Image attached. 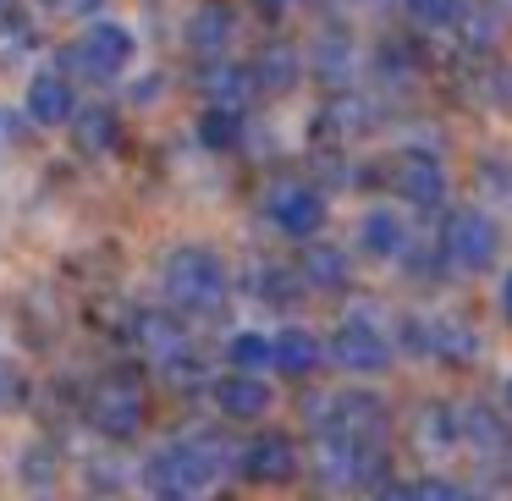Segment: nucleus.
Masks as SVG:
<instances>
[{
    "label": "nucleus",
    "instance_id": "nucleus-1",
    "mask_svg": "<svg viewBox=\"0 0 512 501\" xmlns=\"http://www.w3.org/2000/svg\"><path fill=\"white\" fill-rule=\"evenodd\" d=\"M166 298L182 314H221L226 303V265L210 248H177L166 259Z\"/></svg>",
    "mask_w": 512,
    "mask_h": 501
},
{
    "label": "nucleus",
    "instance_id": "nucleus-2",
    "mask_svg": "<svg viewBox=\"0 0 512 501\" xmlns=\"http://www.w3.org/2000/svg\"><path fill=\"white\" fill-rule=\"evenodd\" d=\"M133 50H138L133 28H122V23H94L89 34L78 39V45L61 50V61H67L78 78H89V83H111V78H122V72L133 67Z\"/></svg>",
    "mask_w": 512,
    "mask_h": 501
},
{
    "label": "nucleus",
    "instance_id": "nucleus-3",
    "mask_svg": "<svg viewBox=\"0 0 512 501\" xmlns=\"http://www.w3.org/2000/svg\"><path fill=\"white\" fill-rule=\"evenodd\" d=\"M496 248H501L496 221L479 215V210H457L452 221H446V232H441V259L452 270H468V276L496 265Z\"/></svg>",
    "mask_w": 512,
    "mask_h": 501
},
{
    "label": "nucleus",
    "instance_id": "nucleus-4",
    "mask_svg": "<svg viewBox=\"0 0 512 501\" xmlns=\"http://www.w3.org/2000/svg\"><path fill=\"white\" fill-rule=\"evenodd\" d=\"M320 419H325V435H336L347 446H375L386 435V408L369 391H336L320 408Z\"/></svg>",
    "mask_w": 512,
    "mask_h": 501
},
{
    "label": "nucleus",
    "instance_id": "nucleus-5",
    "mask_svg": "<svg viewBox=\"0 0 512 501\" xmlns=\"http://www.w3.org/2000/svg\"><path fill=\"white\" fill-rule=\"evenodd\" d=\"M89 424L105 441H133V435L144 430V397H138L127 380H105L89 397Z\"/></svg>",
    "mask_w": 512,
    "mask_h": 501
},
{
    "label": "nucleus",
    "instance_id": "nucleus-6",
    "mask_svg": "<svg viewBox=\"0 0 512 501\" xmlns=\"http://www.w3.org/2000/svg\"><path fill=\"white\" fill-rule=\"evenodd\" d=\"M149 479H155L160 496H188V490L215 479V457L204 446H166V452L149 457Z\"/></svg>",
    "mask_w": 512,
    "mask_h": 501
},
{
    "label": "nucleus",
    "instance_id": "nucleus-7",
    "mask_svg": "<svg viewBox=\"0 0 512 501\" xmlns=\"http://www.w3.org/2000/svg\"><path fill=\"white\" fill-rule=\"evenodd\" d=\"M331 358L342 369H353V375H380L391 364V342L369 320H342L331 336Z\"/></svg>",
    "mask_w": 512,
    "mask_h": 501
},
{
    "label": "nucleus",
    "instance_id": "nucleus-8",
    "mask_svg": "<svg viewBox=\"0 0 512 501\" xmlns=\"http://www.w3.org/2000/svg\"><path fill=\"white\" fill-rule=\"evenodd\" d=\"M391 188L408 204H419V210H435V204L446 199V171H441V160L424 155V149H402L397 166H391Z\"/></svg>",
    "mask_w": 512,
    "mask_h": 501
},
{
    "label": "nucleus",
    "instance_id": "nucleus-9",
    "mask_svg": "<svg viewBox=\"0 0 512 501\" xmlns=\"http://www.w3.org/2000/svg\"><path fill=\"white\" fill-rule=\"evenodd\" d=\"M243 474L254 479V485H287V479L298 474V446H292V435H281V430L254 435L248 452H243Z\"/></svg>",
    "mask_w": 512,
    "mask_h": 501
},
{
    "label": "nucleus",
    "instance_id": "nucleus-10",
    "mask_svg": "<svg viewBox=\"0 0 512 501\" xmlns=\"http://www.w3.org/2000/svg\"><path fill=\"white\" fill-rule=\"evenodd\" d=\"M270 221L287 237H314L325 226V199L314 188H303V182H287V188L270 193Z\"/></svg>",
    "mask_w": 512,
    "mask_h": 501
},
{
    "label": "nucleus",
    "instance_id": "nucleus-11",
    "mask_svg": "<svg viewBox=\"0 0 512 501\" xmlns=\"http://www.w3.org/2000/svg\"><path fill=\"white\" fill-rule=\"evenodd\" d=\"M23 105H28V116H34L39 127H67L72 116H78V100H72V83L61 78V72H39V78L28 83Z\"/></svg>",
    "mask_w": 512,
    "mask_h": 501
},
{
    "label": "nucleus",
    "instance_id": "nucleus-12",
    "mask_svg": "<svg viewBox=\"0 0 512 501\" xmlns=\"http://www.w3.org/2000/svg\"><path fill=\"white\" fill-rule=\"evenodd\" d=\"M133 336H138V347H144L155 364H166V369H177V364H188V336H182V325L171 320V314H138V325H133Z\"/></svg>",
    "mask_w": 512,
    "mask_h": 501
},
{
    "label": "nucleus",
    "instance_id": "nucleus-13",
    "mask_svg": "<svg viewBox=\"0 0 512 501\" xmlns=\"http://www.w3.org/2000/svg\"><path fill=\"white\" fill-rule=\"evenodd\" d=\"M215 408H221L226 419H259V413L270 408V386H265L259 375L232 369V375L215 380Z\"/></svg>",
    "mask_w": 512,
    "mask_h": 501
},
{
    "label": "nucleus",
    "instance_id": "nucleus-14",
    "mask_svg": "<svg viewBox=\"0 0 512 501\" xmlns=\"http://www.w3.org/2000/svg\"><path fill=\"white\" fill-rule=\"evenodd\" d=\"M358 248H364L369 259H397L402 248H408V232H402V221L391 210H369L364 221H358Z\"/></svg>",
    "mask_w": 512,
    "mask_h": 501
},
{
    "label": "nucleus",
    "instance_id": "nucleus-15",
    "mask_svg": "<svg viewBox=\"0 0 512 501\" xmlns=\"http://www.w3.org/2000/svg\"><path fill=\"white\" fill-rule=\"evenodd\" d=\"M430 358H441V364H474L479 358V336L468 331L463 320H430Z\"/></svg>",
    "mask_w": 512,
    "mask_h": 501
},
{
    "label": "nucleus",
    "instance_id": "nucleus-16",
    "mask_svg": "<svg viewBox=\"0 0 512 501\" xmlns=\"http://www.w3.org/2000/svg\"><path fill=\"white\" fill-rule=\"evenodd\" d=\"M72 144L83 149V155H105V149H116V116L105 111V105H78V116H72Z\"/></svg>",
    "mask_w": 512,
    "mask_h": 501
},
{
    "label": "nucleus",
    "instance_id": "nucleus-17",
    "mask_svg": "<svg viewBox=\"0 0 512 501\" xmlns=\"http://www.w3.org/2000/svg\"><path fill=\"white\" fill-rule=\"evenodd\" d=\"M248 78L254 72H243V67H232V61H204V72H199V83H204V100L210 105H226V111H237V100L248 94Z\"/></svg>",
    "mask_w": 512,
    "mask_h": 501
},
{
    "label": "nucleus",
    "instance_id": "nucleus-18",
    "mask_svg": "<svg viewBox=\"0 0 512 501\" xmlns=\"http://www.w3.org/2000/svg\"><path fill=\"white\" fill-rule=\"evenodd\" d=\"M248 72H254L259 89L281 94V89H292V83H298L303 67H298V50H292V45H265V50H259V61H254Z\"/></svg>",
    "mask_w": 512,
    "mask_h": 501
},
{
    "label": "nucleus",
    "instance_id": "nucleus-19",
    "mask_svg": "<svg viewBox=\"0 0 512 501\" xmlns=\"http://www.w3.org/2000/svg\"><path fill=\"white\" fill-rule=\"evenodd\" d=\"M276 369L281 375H314V369H320V342H314L309 331H298V325H292V331H281L276 336Z\"/></svg>",
    "mask_w": 512,
    "mask_h": 501
},
{
    "label": "nucleus",
    "instance_id": "nucleus-20",
    "mask_svg": "<svg viewBox=\"0 0 512 501\" xmlns=\"http://www.w3.org/2000/svg\"><path fill=\"white\" fill-rule=\"evenodd\" d=\"M457 441H468L474 452H501L507 430H501V419L490 408H457Z\"/></svg>",
    "mask_w": 512,
    "mask_h": 501
},
{
    "label": "nucleus",
    "instance_id": "nucleus-21",
    "mask_svg": "<svg viewBox=\"0 0 512 501\" xmlns=\"http://www.w3.org/2000/svg\"><path fill=\"white\" fill-rule=\"evenodd\" d=\"M298 276L309 281V287H320V292H336V287H347V259L336 254V248H325V243H314L309 254H303V265H298Z\"/></svg>",
    "mask_w": 512,
    "mask_h": 501
},
{
    "label": "nucleus",
    "instance_id": "nucleus-22",
    "mask_svg": "<svg viewBox=\"0 0 512 501\" xmlns=\"http://www.w3.org/2000/svg\"><path fill=\"white\" fill-rule=\"evenodd\" d=\"M226 39H232V17H226L221 6H204V12L193 17V28H188V45L199 50L204 61H215L226 50Z\"/></svg>",
    "mask_w": 512,
    "mask_h": 501
},
{
    "label": "nucleus",
    "instance_id": "nucleus-23",
    "mask_svg": "<svg viewBox=\"0 0 512 501\" xmlns=\"http://www.w3.org/2000/svg\"><path fill=\"white\" fill-rule=\"evenodd\" d=\"M237 138H243V116L226 111V105H204V116H199V144L215 149V155H226V149H237Z\"/></svg>",
    "mask_w": 512,
    "mask_h": 501
},
{
    "label": "nucleus",
    "instance_id": "nucleus-24",
    "mask_svg": "<svg viewBox=\"0 0 512 501\" xmlns=\"http://www.w3.org/2000/svg\"><path fill=\"white\" fill-rule=\"evenodd\" d=\"M226 358H232V369H243V375H265L270 364H276V342L259 331H237L232 347H226Z\"/></svg>",
    "mask_w": 512,
    "mask_h": 501
},
{
    "label": "nucleus",
    "instance_id": "nucleus-25",
    "mask_svg": "<svg viewBox=\"0 0 512 501\" xmlns=\"http://www.w3.org/2000/svg\"><path fill=\"white\" fill-rule=\"evenodd\" d=\"M413 430H419V446H430V452H452L457 446V413L452 408H424L419 419H413Z\"/></svg>",
    "mask_w": 512,
    "mask_h": 501
},
{
    "label": "nucleus",
    "instance_id": "nucleus-26",
    "mask_svg": "<svg viewBox=\"0 0 512 501\" xmlns=\"http://www.w3.org/2000/svg\"><path fill=\"white\" fill-rule=\"evenodd\" d=\"M402 6H408V17L419 28H446L463 17V0H402Z\"/></svg>",
    "mask_w": 512,
    "mask_h": 501
},
{
    "label": "nucleus",
    "instance_id": "nucleus-27",
    "mask_svg": "<svg viewBox=\"0 0 512 501\" xmlns=\"http://www.w3.org/2000/svg\"><path fill=\"white\" fill-rule=\"evenodd\" d=\"M347 56L353 45L342 34H320V78H347Z\"/></svg>",
    "mask_w": 512,
    "mask_h": 501
},
{
    "label": "nucleus",
    "instance_id": "nucleus-28",
    "mask_svg": "<svg viewBox=\"0 0 512 501\" xmlns=\"http://www.w3.org/2000/svg\"><path fill=\"white\" fill-rule=\"evenodd\" d=\"M413 501H457V490L446 485V479H413Z\"/></svg>",
    "mask_w": 512,
    "mask_h": 501
},
{
    "label": "nucleus",
    "instance_id": "nucleus-29",
    "mask_svg": "<svg viewBox=\"0 0 512 501\" xmlns=\"http://www.w3.org/2000/svg\"><path fill=\"white\" fill-rule=\"evenodd\" d=\"M375 501H413V490L408 485H386V490H375Z\"/></svg>",
    "mask_w": 512,
    "mask_h": 501
},
{
    "label": "nucleus",
    "instance_id": "nucleus-30",
    "mask_svg": "<svg viewBox=\"0 0 512 501\" xmlns=\"http://www.w3.org/2000/svg\"><path fill=\"white\" fill-rule=\"evenodd\" d=\"M501 314H507V320H512V276L501 281Z\"/></svg>",
    "mask_w": 512,
    "mask_h": 501
},
{
    "label": "nucleus",
    "instance_id": "nucleus-31",
    "mask_svg": "<svg viewBox=\"0 0 512 501\" xmlns=\"http://www.w3.org/2000/svg\"><path fill=\"white\" fill-rule=\"evenodd\" d=\"M61 6H72V12H94L100 0H61Z\"/></svg>",
    "mask_w": 512,
    "mask_h": 501
},
{
    "label": "nucleus",
    "instance_id": "nucleus-32",
    "mask_svg": "<svg viewBox=\"0 0 512 501\" xmlns=\"http://www.w3.org/2000/svg\"><path fill=\"white\" fill-rule=\"evenodd\" d=\"M501 402H507V413H512V375L501 380Z\"/></svg>",
    "mask_w": 512,
    "mask_h": 501
},
{
    "label": "nucleus",
    "instance_id": "nucleus-33",
    "mask_svg": "<svg viewBox=\"0 0 512 501\" xmlns=\"http://www.w3.org/2000/svg\"><path fill=\"white\" fill-rule=\"evenodd\" d=\"M6 17H12V0H0V23H6Z\"/></svg>",
    "mask_w": 512,
    "mask_h": 501
},
{
    "label": "nucleus",
    "instance_id": "nucleus-34",
    "mask_svg": "<svg viewBox=\"0 0 512 501\" xmlns=\"http://www.w3.org/2000/svg\"><path fill=\"white\" fill-rule=\"evenodd\" d=\"M155 501H188V496H155Z\"/></svg>",
    "mask_w": 512,
    "mask_h": 501
}]
</instances>
